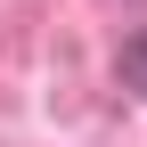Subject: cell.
Returning <instances> with one entry per match:
<instances>
[{"instance_id": "6da1fadb", "label": "cell", "mask_w": 147, "mask_h": 147, "mask_svg": "<svg viewBox=\"0 0 147 147\" xmlns=\"http://www.w3.org/2000/svg\"><path fill=\"white\" fill-rule=\"evenodd\" d=\"M115 74H123V82H131L139 98H147V33H131V41H123V57H115Z\"/></svg>"}]
</instances>
